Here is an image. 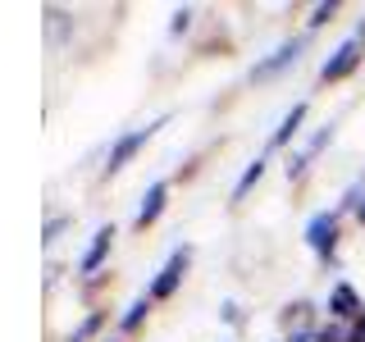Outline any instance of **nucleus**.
Segmentation results:
<instances>
[{
	"instance_id": "nucleus-18",
	"label": "nucleus",
	"mask_w": 365,
	"mask_h": 342,
	"mask_svg": "<svg viewBox=\"0 0 365 342\" xmlns=\"http://www.w3.org/2000/svg\"><path fill=\"white\" fill-rule=\"evenodd\" d=\"M361 224H365V205H361Z\"/></svg>"
},
{
	"instance_id": "nucleus-4",
	"label": "nucleus",
	"mask_w": 365,
	"mask_h": 342,
	"mask_svg": "<svg viewBox=\"0 0 365 342\" xmlns=\"http://www.w3.org/2000/svg\"><path fill=\"white\" fill-rule=\"evenodd\" d=\"M297 55H302V41H283L279 51L269 55V60H260L256 68H251V78H274L279 68H288V64H297Z\"/></svg>"
},
{
	"instance_id": "nucleus-17",
	"label": "nucleus",
	"mask_w": 365,
	"mask_h": 342,
	"mask_svg": "<svg viewBox=\"0 0 365 342\" xmlns=\"http://www.w3.org/2000/svg\"><path fill=\"white\" fill-rule=\"evenodd\" d=\"M351 342H365V319H361L356 328H351Z\"/></svg>"
},
{
	"instance_id": "nucleus-14",
	"label": "nucleus",
	"mask_w": 365,
	"mask_h": 342,
	"mask_svg": "<svg viewBox=\"0 0 365 342\" xmlns=\"http://www.w3.org/2000/svg\"><path fill=\"white\" fill-rule=\"evenodd\" d=\"M315 342H351V333H347V328H319V333H315Z\"/></svg>"
},
{
	"instance_id": "nucleus-13",
	"label": "nucleus",
	"mask_w": 365,
	"mask_h": 342,
	"mask_svg": "<svg viewBox=\"0 0 365 342\" xmlns=\"http://www.w3.org/2000/svg\"><path fill=\"white\" fill-rule=\"evenodd\" d=\"M142 315H146V296H137V301L128 306V315H123V328H137V324H142Z\"/></svg>"
},
{
	"instance_id": "nucleus-9",
	"label": "nucleus",
	"mask_w": 365,
	"mask_h": 342,
	"mask_svg": "<svg viewBox=\"0 0 365 342\" xmlns=\"http://www.w3.org/2000/svg\"><path fill=\"white\" fill-rule=\"evenodd\" d=\"M302 119H306V105H292L288 114H283V123L274 128V146H283V142H288V137H292L297 128H302Z\"/></svg>"
},
{
	"instance_id": "nucleus-3",
	"label": "nucleus",
	"mask_w": 365,
	"mask_h": 342,
	"mask_svg": "<svg viewBox=\"0 0 365 342\" xmlns=\"http://www.w3.org/2000/svg\"><path fill=\"white\" fill-rule=\"evenodd\" d=\"M306 242H311L319 256H329L334 242H338V219H334V214H315L311 228H306Z\"/></svg>"
},
{
	"instance_id": "nucleus-1",
	"label": "nucleus",
	"mask_w": 365,
	"mask_h": 342,
	"mask_svg": "<svg viewBox=\"0 0 365 342\" xmlns=\"http://www.w3.org/2000/svg\"><path fill=\"white\" fill-rule=\"evenodd\" d=\"M356 60H361V41L351 37V41H342L338 51H334V60L319 68V78H324V83H338V78H347L351 68H356Z\"/></svg>"
},
{
	"instance_id": "nucleus-7",
	"label": "nucleus",
	"mask_w": 365,
	"mask_h": 342,
	"mask_svg": "<svg viewBox=\"0 0 365 342\" xmlns=\"http://www.w3.org/2000/svg\"><path fill=\"white\" fill-rule=\"evenodd\" d=\"M329 137H334V128H329V123H324V128H319V133L311 137V142L302 146V151H297V155H288V174H302V169H306V160H311V155L319 151V146L329 142Z\"/></svg>"
},
{
	"instance_id": "nucleus-5",
	"label": "nucleus",
	"mask_w": 365,
	"mask_h": 342,
	"mask_svg": "<svg viewBox=\"0 0 365 342\" xmlns=\"http://www.w3.org/2000/svg\"><path fill=\"white\" fill-rule=\"evenodd\" d=\"M182 269H187V251H174V256H169V265L160 269V279L151 283V296L160 301V296H169L178 288V279H182Z\"/></svg>"
},
{
	"instance_id": "nucleus-11",
	"label": "nucleus",
	"mask_w": 365,
	"mask_h": 342,
	"mask_svg": "<svg viewBox=\"0 0 365 342\" xmlns=\"http://www.w3.org/2000/svg\"><path fill=\"white\" fill-rule=\"evenodd\" d=\"M96 328H101V315H87V319H83V324H78V328H73V333H68V342H87L91 333H96Z\"/></svg>"
},
{
	"instance_id": "nucleus-15",
	"label": "nucleus",
	"mask_w": 365,
	"mask_h": 342,
	"mask_svg": "<svg viewBox=\"0 0 365 342\" xmlns=\"http://www.w3.org/2000/svg\"><path fill=\"white\" fill-rule=\"evenodd\" d=\"M192 28V9H178L174 14V32H187Z\"/></svg>"
},
{
	"instance_id": "nucleus-8",
	"label": "nucleus",
	"mask_w": 365,
	"mask_h": 342,
	"mask_svg": "<svg viewBox=\"0 0 365 342\" xmlns=\"http://www.w3.org/2000/svg\"><path fill=\"white\" fill-rule=\"evenodd\" d=\"M110 242H114V228H110V224H106V228H96V242H91V251L83 256V274H91V269L101 265V260H106Z\"/></svg>"
},
{
	"instance_id": "nucleus-6",
	"label": "nucleus",
	"mask_w": 365,
	"mask_h": 342,
	"mask_svg": "<svg viewBox=\"0 0 365 342\" xmlns=\"http://www.w3.org/2000/svg\"><path fill=\"white\" fill-rule=\"evenodd\" d=\"M165 182H151V192H146V201H142V210H137V228H146V224H155L160 219V210H165Z\"/></svg>"
},
{
	"instance_id": "nucleus-12",
	"label": "nucleus",
	"mask_w": 365,
	"mask_h": 342,
	"mask_svg": "<svg viewBox=\"0 0 365 342\" xmlns=\"http://www.w3.org/2000/svg\"><path fill=\"white\" fill-rule=\"evenodd\" d=\"M260 174H265V160H256V165L247 169V174H242V182H237V187H233V197H247V187H251V182H256Z\"/></svg>"
},
{
	"instance_id": "nucleus-16",
	"label": "nucleus",
	"mask_w": 365,
	"mask_h": 342,
	"mask_svg": "<svg viewBox=\"0 0 365 342\" xmlns=\"http://www.w3.org/2000/svg\"><path fill=\"white\" fill-rule=\"evenodd\" d=\"M334 9H338V5H315V14H311V23H329V19H334Z\"/></svg>"
},
{
	"instance_id": "nucleus-2",
	"label": "nucleus",
	"mask_w": 365,
	"mask_h": 342,
	"mask_svg": "<svg viewBox=\"0 0 365 342\" xmlns=\"http://www.w3.org/2000/svg\"><path fill=\"white\" fill-rule=\"evenodd\" d=\"M151 133H155V128H133L128 137H119V142H114V151H110V174L128 165V160H133L137 151H142L146 142H151Z\"/></svg>"
},
{
	"instance_id": "nucleus-10",
	"label": "nucleus",
	"mask_w": 365,
	"mask_h": 342,
	"mask_svg": "<svg viewBox=\"0 0 365 342\" xmlns=\"http://www.w3.org/2000/svg\"><path fill=\"white\" fill-rule=\"evenodd\" d=\"M329 311L334 315H356V292H351L347 283H338L334 296H329Z\"/></svg>"
}]
</instances>
